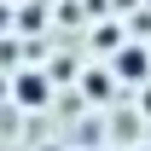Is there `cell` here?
Returning a JSON list of instances; mask_svg holds the SVG:
<instances>
[{"label":"cell","mask_w":151,"mask_h":151,"mask_svg":"<svg viewBox=\"0 0 151 151\" xmlns=\"http://www.w3.org/2000/svg\"><path fill=\"white\" fill-rule=\"evenodd\" d=\"M6 29H12V12H6V6H0V35H6Z\"/></svg>","instance_id":"obj_6"},{"label":"cell","mask_w":151,"mask_h":151,"mask_svg":"<svg viewBox=\"0 0 151 151\" xmlns=\"http://www.w3.org/2000/svg\"><path fill=\"white\" fill-rule=\"evenodd\" d=\"M134 151H151V145H134Z\"/></svg>","instance_id":"obj_9"},{"label":"cell","mask_w":151,"mask_h":151,"mask_svg":"<svg viewBox=\"0 0 151 151\" xmlns=\"http://www.w3.org/2000/svg\"><path fill=\"white\" fill-rule=\"evenodd\" d=\"M111 93H116V81H111V70H87V76H81V99H93V105H105Z\"/></svg>","instance_id":"obj_3"},{"label":"cell","mask_w":151,"mask_h":151,"mask_svg":"<svg viewBox=\"0 0 151 151\" xmlns=\"http://www.w3.org/2000/svg\"><path fill=\"white\" fill-rule=\"evenodd\" d=\"M41 151H64V145H41Z\"/></svg>","instance_id":"obj_8"},{"label":"cell","mask_w":151,"mask_h":151,"mask_svg":"<svg viewBox=\"0 0 151 151\" xmlns=\"http://www.w3.org/2000/svg\"><path fill=\"white\" fill-rule=\"evenodd\" d=\"M18 23H23V35H41V6H23Z\"/></svg>","instance_id":"obj_5"},{"label":"cell","mask_w":151,"mask_h":151,"mask_svg":"<svg viewBox=\"0 0 151 151\" xmlns=\"http://www.w3.org/2000/svg\"><path fill=\"white\" fill-rule=\"evenodd\" d=\"M6 93H12V105H23V111H47V105H52V76L35 70V64H23L18 76H6Z\"/></svg>","instance_id":"obj_1"},{"label":"cell","mask_w":151,"mask_h":151,"mask_svg":"<svg viewBox=\"0 0 151 151\" xmlns=\"http://www.w3.org/2000/svg\"><path fill=\"white\" fill-rule=\"evenodd\" d=\"M111 81H139V87L151 81V52L139 47V41H122V47H116V58H111Z\"/></svg>","instance_id":"obj_2"},{"label":"cell","mask_w":151,"mask_h":151,"mask_svg":"<svg viewBox=\"0 0 151 151\" xmlns=\"http://www.w3.org/2000/svg\"><path fill=\"white\" fill-rule=\"evenodd\" d=\"M93 151H99V145H93Z\"/></svg>","instance_id":"obj_10"},{"label":"cell","mask_w":151,"mask_h":151,"mask_svg":"<svg viewBox=\"0 0 151 151\" xmlns=\"http://www.w3.org/2000/svg\"><path fill=\"white\" fill-rule=\"evenodd\" d=\"M93 47L116 52V47H122V23H99V29H93Z\"/></svg>","instance_id":"obj_4"},{"label":"cell","mask_w":151,"mask_h":151,"mask_svg":"<svg viewBox=\"0 0 151 151\" xmlns=\"http://www.w3.org/2000/svg\"><path fill=\"white\" fill-rule=\"evenodd\" d=\"M6 105H12V93H6V76H0V111H6Z\"/></svg>","instance_id":"obj_7"}]
</instances>
